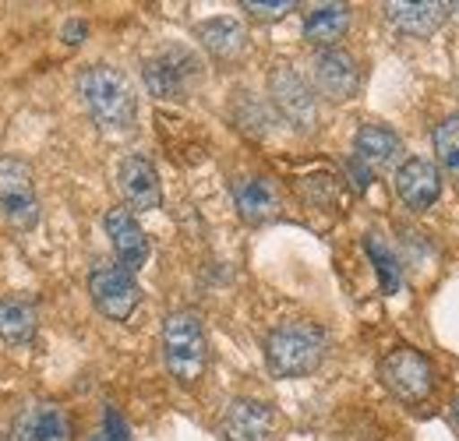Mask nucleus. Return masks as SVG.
Masks as SVG:
<instances>
[{
	"instance_id": "obj_1",
	"label": "nucleus",
	"mask_w": 459,
	"mask_h": 441,
	"mask_svg": "<svg viewBox=\"0 0 459 441\" xmlns=\"http://www.w3.org/2000/svg\"><path fill=\"white\" fill-rule=\"evenodd\" d=\"M78 92H82L85 110L92 113V120L103 131H131L134 127L138 99H134L131 82L117 67H107V64L85 67L78 78Z\"/></svg>"
},
{
	"instance_id": "obj_2",
	"label": "nucleus",
	"mask_w": 459,
	"mask_h": 441,
	"mask_svg": "<svg viewBox=\"0 0 459 441\" xmlns=\"http://www.w3.org/2000/svg\"><path fill=\"white\" fill-rule=\"evenodd\" d=\"M325 350H329L325 329H318L315 322H287L269 332L265 364L276 378H304L318 371V364L325 360Z\"/></svg>"
},
{
	"instance_id": "obj_3",
	"label": "nucleus",
	"mask_w": 459,
	"mask_h": 441,
	"mask_svg": "<svg viewBox=\"0 0 459 441\" xmlns=\"http://www.w3.org/2000/svg\"><path fill=\"white\" fill-rule=\"evenodd\" d=\"M163 360L180 385H195L209 364V342L198 311H173L163 325Z\"/></svg>"
},
{
	"instance_id": "obj_4",
	"label": "nucleus",
	"mask_w": 459,
	"mask_h": 441,
	"mask_svg": "<svg viewBox=\"0 0 459 441\" xmlns=\"http://www.w3.org/2000/svg\"><path fill=\"white\" fill-rule=\"evenodd\" d=\"M0 212L14 229H32L39 222L32 166L18 156H0Z\"/></svg>"
},
{
	"instance_id": "obj_5",
	"label": "nucleus",
	"mask_w": 459,
	"mask_h": 441,
	"mask_svg": "<svg viewBox=\"0 0 459 441\" xmlns=\"http://www.w3.org/2000/svg\"><path fill=\"white\" fill-rule=\"evenodd\" d=\"M378 378L400 402H424L435 388V371H431L428 357L410 350V346H400V350L382 357Z\"/></svg>"
},
{
	"instance_id": "obj_6",
	"label": "nucleus",
	"mask_w": 459,
	"mask_h": 441,
	"mask_svg": "<svg viewBox=\"0 0 459 441\" xmlns=\"http://www.w3.org/2000/svg\"><path fill=\"white\" fill-rule=\"evenodd\" d=\"M142 78L156 99H184L191 92V85L202 78V64L187 50L170 47L142 64Z\"/></svg>"
},
{
	"instance_id": "obj_7",
	"label": "nucleus",
	"mask_w": 459,
	"mask_h": 441,
	"mask_svg": "<svg viewBox=\"0 0 459 441\" xmlns=\"http://www.w3.org/2000/svg\"><path fill=\"white\" fill-rule=\"evenodd\" d=\"M89 293H92V304L114 322H127L142 304V286L134 272H127L124 265H110V262H100L92 269Z\"/></svg>"
},
{
	"instance_id": "obj_8",
	"label": "nucleus",
	"mask_w": 459,
	"mask_h": 441,
	"mask_svg": "<svg viewBox=\"0 0 459 441\" xmlns=\"http://www.w3.org/2000/svg\"><path fill=\"white\" fill-rule=\"evenodd\" d=\"M269 96H273V107L280 110V117L287 120L293 131H315L318 124V103L307 89V82L290 67V64H276L273 74H269Z\"/></svg>"
},
{
	"instance_id": "obj_9",
	"label": "nucleus",
	"mask_w": 459,
	"mask_h": 441,
	"mask_svg": "<svg viewBox=\"0 0 459 441\" xmlns=\"http://www.w3.org/2000/svg\"><path fill=\"white\" fill-rule=\"evenodd\" d=\"M311 74H315V89L329 99V103H346L357 96L360 89V67L357 60L333 47V50H318L315 60H311Z\"/></svg>"
},
{
	"instance_id": "obj_10",
	"label": "nucleus",
	"mask_w": 459,
	"mask_h": 441,
	"mask_svg": "<svg viewBox=\"0 0 459 441\" xmlns=\"http://www.w3.org/2000/svg\"><path fill=\"white\" fill-rule=\"evenodd\" d=\"M11 441H71V417L64 413V406L36 399L25 402L11 424Z\"/></svg>"
},
{
	"instance_id": "obj_11",
	"label": "nucleus",
	"mask_w": 459,
	"mask_h": 441,
	"mask_svg": "<svg viewBox=\"0 0 459 441\" xmlns=\"http://www.w3.org/2000/svg\"><path fill=\"white\" fill-rule=\"evenodd\" d=\"M227 441H273L276 435V410L262 399H233L223 413Z\"/></svg>"
},
{
	"instance_id": "obj_12",
	"label": "nucleus",
	"mask_w": 459,
	"mask_h": 441,
	"mask_svg": "<svg viewBox=\"0 0 459 441\" xmlns=\"http://www.w3.org/2000/svg\"><path fill=\"white\" fill-rule=\"evenodd\" d=\"M117 184H120V195L131 209L138 212H152L163 205V184H160V173L156 166L149 163L145 156H127L120 169H117Z\"/></svg>"
},
{
	"instance_id": "obj_13",
	"label": "nucleus",
	"mask_w": 459,
	"mask_h": 441,
	"mask_svg": "<svg viewBox=\"0 0 459 441\" xmlns=\"http://www.w3.org/2000/svg\"><path fill=\"white\" fill-rule=\"evenodd\" d=\"M103 222H107L110 244H114L117 251V265H124L127 272H138L149 262V237L138 226L134 212L131 209H110Z\"/></svg>"
},
{
	"instance_id": "obj_14",
	"label": "nucleus",
	"mask_w": 459,
	"mask_h": 441,
	"mask_svg": "<svg viewBox=\"0 0 459 441\" xmlns=\"http://www.w3.org/2000/svg\"><path fill=\"white\" fill-rule=\"evenodd\" d=\"M396 195L413 209V212H424L438 202L442 195V177L438 169L428 163V160H406L396 169Z\"/></svg>"
},
{
	"instance_id": "obj_15",
	"label": "nucleus",
	"mask_w": 459,
	"mask_h": 441,
	"mask_svg": "<svg viewBox=\"0 0 459 441\" xmlns=\"http://www.w3.org/2000/svg\"><path fill=\"white\" fill-rule=\"evenodd\" d=\"M233 205H237L240 220L258 226V222L273 220L280 212V191L265 177H240L233 184Z\"/></svg>"
},
{
	"instance_id": "obj_16",
	"label": "nucleus",
	"mask_w": 459,
	"mask_h": 441,
	"mask_svg": "<svg viewBox=\"0 0 459 441\" xmlns=\"http://www.w3.org/2000/svg\"><path fill=\"white\" fill-rule=\"evenodd\" d=\"M353 149H357V160L368 169H389L393 163H400L403 156L400 134L382 124H364L353 138Z\"/></svg>"
},
{
	"instance_id": "obj_17",
	"label": "nucleus",
	"mask_w": 459,
	"mask_h": 441,
	"mask_svg": "<svg viewBox=\"0 0 459 441\" xmlns=\"http://www.w3.org/2000/svg\"><path fill=\"white\" fill-rule=\"evenodd\" d=\"M385 18L406 36H431L449 18V4L420 0V4H385Z\"/></svg>"
},
{
	"instance_id": "obj_18",
	"label": "nucleus",
	"mask_w": 459,
	"mask_h": 441,
	"mask_svg": "<svg viewBox=\"0 0 459 441\" xmlns=\"http://www.w3.org/2000/svg\"><path fill=\"white\" fill-rule=\"evenodd\" d=\"M350 29V7L346 4H318L304 14V39L322 47V50H333Z\"/></svg>"
},
{
	"instance_id": "obj_19",
	"label": "nucleus",
	"mask_w": 459,
	"mask_h": 441,
	"mask_svg": "<svg viewBox=\"0 0 459 441\" xmlns=\"http://www.w3.org/2000/svg\"><path fill=\"white\" fill-rule=\"evenodd\" d=\"M195 36L202 39V47L209 54L220 56V60H233L247 47V32H244V25L237 18H209V22H202L195 29Z\"/></svg>"
},
{
	"instance_id": "obj_20",
	"label": "nucleus",
	"mask_w": 459,
	"mask_h": 441,
	"mask_svg": "<svg viewBox=\"0 0 459 441\" xmlns=\"http://www.w3.org/2000/svg\"><path fill=\"white\" fill-rule=\"evenodd\" d=\"M36 329H39V318L29 300H22V297L0 300V339L7 346H29L36 339Z\"/></svg>"
},
{
	"instance_id": "obj_21",
	"label": "nucleus",
	"mask_w": 459,
	"mask_h": 441,
	"mask_svg": "<svg viewBox=\"0 0 459 441\" xmlns=\"http://www.w3.org/2000/svg\"><path fill=\"white\" fill-rule=\"evenodd\" d=\"M364 251H368V258H371V265H375V272H378V286H382V293H400L403 290V265L400 258L393 255V247L389 244H382L375 233L371 237H364Z\"/></svg>"
},
{
	"instance_id": "obj_22",
	"label": "nucleus",
	"mask_w": 459,
	"mask_h": 441,
	"mask_svg": "<svg viewBox=\"0 0 459 441\" xmlns=\"http://www.w3.org/2000/svg\"><path fill=\"white\" fill-rule=\"evenodd\" d=\"M230 113H233L237 127L247 131V134H255V138H262V134L269 131V110H265L251 92H237V99H233Z\"/></svg>"
},
{
	"instance_id": "obj_23",
	"label": "nucleus",
	"mask_w": 459,
	"mask_h": 441,
	"mask_svg": "<svg viewBox=\"0 0 459 441\" xmlns=\"http://www.w3.org/2000/svg\"><path fill=\"white\" fill-rule=\"evenodd\" d=\"M431 142H435L438 163L446 166L453 177H459V117H446V120L435 127Z\"/></svg>"
},
{
	"instance_id": "obj_24",
	"label": "nucleus",
	"mask_w": 459,
	"mask_h": 441,
	"mask_svg": "<svg viewBox=\"0 0 459 441\" xmlns=\"http://www.w3.org/2000/svg\"><path fill=\"white\" fill-rule=\"evenodd\" d=\"M89 441H131L127 424H124V417H120L117 406H107V413H103V428H100Z\"/></svg>"
},
{
	"instance_id": "obj_25",
	"label": "nucleus",
	"mask_w": 459,
	"mask_h": 441,
	"mask_svg": "<svg viewBox=\"0 0 459 441\" xmlns=\"http://www.w3.org/2000/svg\"><path fill=\"white\" fill-rule=\"evenodd\" d=\"M244 11L255 18V22H276L283 18L287 11H293V0H273V4H258V0H247Z\"/></svg>"
},
{
	"instance_id": "obj_26",
	"label": "nucleus",
	"mask_w": 459,
	"mask_h": 441,
	"mask_svg": "<svg viewBox=\"0 0 459 441\" xmlns=\"http://www.w3.org/2000/svg\"><path fill=\"white\" fill-rule=\"evenodd\" d=\"M85 32H89V25H85L82 18H71V22L60 29V36H64V43H67V47H78V43L85 39Z\"/></svg>"
},
{
	"instance_id": "obj_27",
	"label": "nucleus",
	"mask_w": 459,
	"mask_h": 441,
	"mask_svg": "<svg viewBox=\"0 0 459 441\" xmlns=\"http://www.w3.org/2000/svg\"><path fill=\"white\" fill-rule=\"evenodd\" d=\"M350 177H353V184H357V187H368V180H371V169H368V166H364L360 160H357V156H353V160H350Z\"/></svg>"
},
{
	"instance_id": "obj_28",
	"label": "nucleus",
	"mask_w": 459,
	"mask_h": 441,
	"mask_svg": "<svg viewBox=\"0 0 459 441\" xmlns=\"http://www.w3.org/2000/svg\"><path fill=\"white\" fill-rule=\"evenodd\" d=\"M453 420L459 424V395H456V402H453Z\"/></svg>"
},
{
	"instance_id": "obj_29",
	"label": "nucleus",
	"mask_w": 459,
	"mask_h": 441,
	"mask_svg": "<svg viewBox=\"0 0 459 441\" xmlns=\"http://www.w3.org/2000/svg\"><path fill=\"white\" fill-rule=\"evenodd\" d=\"M449 11H453V14H456V18H459V4H453V7H449Z\"/></svg>"
},
{
	"instance_id": "obj_30",
	"label": "nucleus",
	"mask_w": 459,
	"mask_h": 441,
	"mask_svg": "<svg viewBox=\"0 0 459 441\" xmlns=\"http://www.w3.org/2000/svg\"><path fill=\"white\" fill-rule=\"evenodd\" d=\"M0 441H11V438H7V435H4V431H0Z\"/></svg>"
}]
</instances>
